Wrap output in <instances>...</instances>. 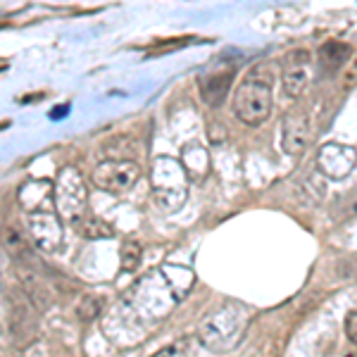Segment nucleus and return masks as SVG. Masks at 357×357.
<instances>
[{
    "instance_id": "nucleus-8",
    "label": "nucleus",
    "mask_w": 357,
    "mask_h": 357,
    "mask_svg": "<svg viewBox=\"0 0 357 357\" xmlns=\"http://www.w3.org/2000/svg\"><path fill=\"white\" fill-rule=\"evenodd\" d=\"M26 227L31 234L33 243L41 250H57L62 243V224L60 217L53 215L48 210H38V212H29L26 215Z\"/></svg>"
},
{
    "instance_id": "nucleus-11",
    "label": "nucleus",
    "mask_w": 357,
    "mask_h": 357,
    "mask_svg": "<svg viewBox=\"0 0 357 357\" xmlns=\"http://www.w3.org/2000/svg\"><path fill=\"white\" fill-rule=\"evenodd\" d=\"M234 72H220V74H210V77L200 79V96L207 105L212 107H220L224 96H227L229 86H231Z\"/></svg>"
},
{
    "instance_id": "nucleus-1",
    "label": "nucleus",
    "mask_w": 357,
    "mask_h": 357,
    "mask_svg": "<svg viewBox=\"0 0 357 357\" xmlns=\"http://www.w3.org/2000/svg\"><path fill=\"white\" fill-rule=\"evenodd\" d=\"M248 324H250V312H248L245 305H222L217 312H212L198 326V341L217 355L231 353L243 341Z\"/></svg>"
},
{
    "instance_id": "nucleus-15",
    "label": "nucleus",
    "mask_w": 357,
    "mask_h": 357,
    "mask_svg": "<svg viewBox=\"0 0 357 357\" xmlns=\"http://www.w3.org/2000/svg\"><path fill=\"white\" fill-rule=\"evenodd\" d=\"M141 245L138 243H124L122 245V272H134L141 264Z\"/></svg>"
},
{
    "instance_id": "nucleus-10",
    "label": "nucleus",
    "mask_w": 357,
    "mask_h": 357,
    "mask_svg": "<svg viewBox=\"0 0 357 357\" xmlns=\"http://www.w3.org/2000/svg\"><path fill=\"white\" fill-rule=\"evenodd\" d=\"M0 245L8 252L17 264H33V245L22 231H17L15 227H3L0 229Z\"/></svg>"
},
{
    "instance_id": "nucleus-5",
    "label": "nucleus",
    "mask_w": 357,
    "mask_h": 357,
    "mask_svg": "<svg viewBox=\"0 0 357 357\" xmlns=\"http://www.w3.org/2000/svg\"><path fill=\"white\" fill-rule=\"evenodd\" d=\"M10 333L13 341L20 348H26L33 338L38 336V317L33 310L31 301L26 296H15L13 293V305H10Z\"/></svg>"
},
{
    "instance_id": "nucleus-3",
    "label": "nucleus",
    "mask_w": 357,
    "mask_h": 357,
    "mask_svg": "<svg viewBox=\"0 0 357 357\" xmlns=\"http://www.w3.org/2000/svg\"><path fill=\"white\" fill-rule=\"evenodd\" d=\"M86 203H89V193H86L84 176L74 167H65L55 181V205L65 220H69L77 227L86 217Z\"/></svg>"
},
{
    "instance_id": "nucleus-6",
    "label": "nucleus",
    "mask_w": 357,
    "mask_h": 357,
    "mask_svg": "<svg viewBox=\"0 0 357 357\" xmlns=\"http://www.w3.org/2000/svg\"><path fill=\"white\" fill-rule=\"evenodd\" d=\"M357 165L355 148L343 146V143H326L319 148L317 155V169L326 178H345Z\"/></svg>"
},
{
    "instance_id": "nucleus-14",
    "label": "nucleus",
    "mask_w": 357,
    "mask_h": 357,
    "mask_svg": "<svg viewBox=\"0 0 357 357\" xmlns=\"http://www.w3.org/2000/svg\"><path fill=\"white\" fill-rule=\"evenodd\" d=\"M102 298L100 296H86L82 298V303L77 305V317L79 321H84V324H91V321H96L98 317L102 312Z\"/></svg>"
},
{
    "instance_id": "nucleus-2",
    "label": "nucleus",
    "mask_w": 357,
    "mask_h": 357,
    "mask_svg": "<svg viewBox=\"0 0 357 357\" xmlns=\"http://www.w3.org/2000/svg\"><path fill=\"white\" fill-rule=\"evenodd\" d=\"M234 112L248 126H260L272 114V86L262 79H245L234 93Z\"/></svg>"
},
{
    "instance_id": "nucleus-9",
    "label": "nucleus",
    "mask_w": 357,
    "mask_h": 357,
    "mask_svg": "<svg viewBox=\"0 0 357 357\" xmlns=\"http://www.w3.org/2000/svg\"><path fill=\"white\" fill-rule=\"evenodd\" d=\"M312 74V60H310L307 50H293L284 60V72H281V84H284V93L289 98H298L305 91Z\"/></svg>"
},
{
    "instance_id": "nucleus-4",
    "label": "nucleus",
    "mask_w": 357,
    "mask_h": 357,
    "mask_svg": "<svg viewBox=\"0 0 357 357\" xmlns=\"http://www.w3.org/2000/svg\"><path fill=\"white\" fill-rule=\"evenodd\" d=\"M141 178L134 160H102L93 169V183L107 193H129Z\"/></svg>"
},
{
    "instance_id": "nucleus-12",
    "label": "nucleus",
    "mask_w": 357,
    "mask_h": 357,
    "mask_svg": "<svg viewBox=\"0 0 357 357\" xmlns=\"http://www.w3.org/2000/svg\"><path fill=\"white\" fill-rule=\"evenodd\" d=\"M353 55V48L343 41H329L319 48V65L329 72H336L338 67L345 65V60H350Z\"/></svg>"
},
{
    "instance_id": "nucleus-13",
    "label": "nucleus",
    "mask_w": 357,
    "mask_h": 357,
    "mask_svg": "<svg viewBox=\"0 0 357 357\" xmlns=\"http://www.w3.org/2000/svg\"><path fill=\"white\" fill-rule=\"evenodd\" d=\"M77 231L84 236V238H91V241H98V238H112L114 236V229L107 224L105 220L96 215H86L82 222L77 224Z\"/></svg>"
},
{
    "instance_id": "nucleus-7",
    "label": "nucleus",
    "mask_w": 357,
    "mask_h": 357,
    "mask_svg": "<svg viewBox=\"0 0 357 357\" xmlns=\"http://www.w3.org/2000/svg\"><path fill=\"white\" fill-rule=\"evenodd\" d=\"M314 136V124L310 119L307 112L293 110L284 117V138L281 146L289 155H301L307 151V146L312 143Z\"/></svg>"
},
{
    "instance_id": "nucleus-16",
    "label": "nucleus",
    "mask_w": 357,
    "mask_h": 357,
    "mask_svg": "<svg viewBox=\"0 0 357 357\" xmlns=\"http://www.w3.org/2000/svg\"><path fill=\"white\" fill-rule=\"evenodd\" d=\"M155 357H188V341H176L169 348L160 350Z\"/></svg>"
},
{
    "instance_id": "nucleus-17",
    "label": "nucleus",
    "mask_w": 357,
    "mask_h": 357,
    "mask_svg": "<svg viewBox=\"0 0 357 357\" xmlns=\"http://www.w3.org/2000/svg\"><path fill=\"white\" fill-rule=\"evenodd\" d=\"M345 333H348L350 343L357 345V310L348 312V317H345Z\"/></svg>"
}]
</instances>
